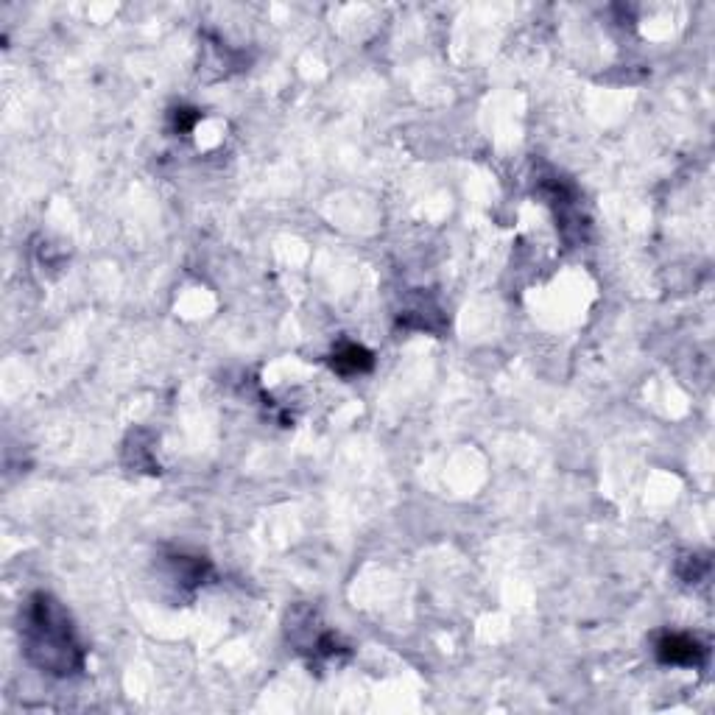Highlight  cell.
<instances>
[{
    "mask_svg": "<svg viewBox=\"0 0 715 715\" xmlns=\"http://www.w3.org/2000/svg\"><path fill=\"white\" fill-rule=\"evenodd\" d=\"M26 651L48 674L68 676L81 668V648L70 618L51 595H34L26 609Z\"/></svg>",
    "mask_w": 715,
    "mask_h": 715,
    "instance_id": "cell-1",
    "label": "cell"
},
{
    "mask_svg": "<svg viewBox=\"0 0 715 715\" xmlns=\"http://www.w3.org/2000/svg\"><path fill=\"white\" fill-rule=\"evenodd\" d=\"M333 369L341 375H361L366 369H372V352L358 347V344H341L333 352Z\"/></svg>",
    "mask_w": 715,
    "mask_h": 715,
    "instance_id": "cell-3",
    "label": "cell"
},
{
    "mask_svg": "<svg viewBox=\"0 0 715 715\" xmlns=\"http://www.w3.org/2000/svg\"><path fill=\"white\" fill-rule=\"evenodd\" d=\"M704 654L707 651H704L702 643L688 635L662 637L660 646H657V657L665 665H702Z\"/></svg>",
    "mask_w": 715,
    "mask_h": 715,
    "instance_id": "cell-2",
    "label": "cell"
}]
</instances>
